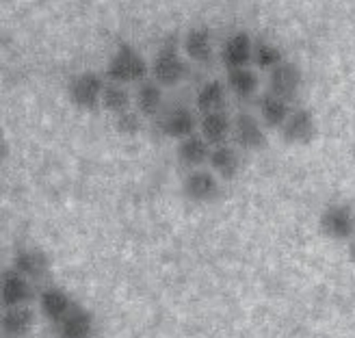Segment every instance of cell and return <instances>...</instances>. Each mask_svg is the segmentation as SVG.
Here are the masks:
<instances>
[{
  "mask_svg": "<svg viewBox=\"0 0 355 338\" xmlns=\"http://www.w3.org/2000/svg\"><path fill=\"white\" fill-rule=\"evenodd\" d=\"M146 74H148L146 59L128 44H121L117 48V52L109 61V67H106V76L111 78V83H117V85L144 83Z\"/></svg>",
  "mask_w": 355,
  "mask_h": 338,
  "instance_id": "1",
  "label": "cell"
},
{
  "mask_svg": "<svg viewBox=\"0 0 355 338\" xmlns=\"http://www.w3.org/2000/svg\"><path fill=\"white\" fill-rule=\"evenodd\" d=\"M152 72H154V81L163 87H173L180 83L189 67L187 63L180 59V52H178V42L175 37H169L161 50H158V55L154 59V65H152Z\"/></svg>",
  "mask_w": 355,
  "mask_h": 338,
  "instance_id": "2",
  "label": "cell"
},
{
  "mask_svg": "<svg viewBox=\"0 0 355 338\" xmlns=\"http://www.w3.org/2000/svg\"><path fill=\"white\" fill-rule=\"evenodd\" d=\"M318 228L331 241H351L355 237V212L347 204H329L318 217Z\"/></svg>",
  "mask_w": 355,
  "mask_h": 338,
  "instance_id": "3",
  "label": "cell"
},
{
  "mask_svg": "<svg viewBox=\"0 0 355 338\" xmlns=\"http://www.w3.org/2000/svg\"><path fill=\"white\" fill-rule=\"evenodd\" d=\"M69 100L83 111H96L102 106V92L104 83L96 72H83L69 81Z\"/></svg>",
  "mask_w": 355,
  "mask_h": 338,
  "instance_id": "4",
  "label": "cell"
},
{
  "mask_svg": "<svg viewBox=\"0 0 355 338\" xmlns=\"http://www.w3.org/2000/svg\"><path fill=\"white\" fill-rule=\"evenodd\" d=\"M31 299L33 282L15 269H5L3 276H0V304H3V308L26 306Z\"/></svg>",
  "mask_w": 355,
  "mask_h": 338,
  "instance_id": "5",
  "label": "cell"
},
{
  "mask_svg": "<svg viewBox=\"0 0 355 338\" xmlns=\"http://www.w3.org/2000/svg\"><path fill=\"white\" fill-rule=\"evenodd\" d=\"M184 198L195 204H208L219 195V178L215 171L208 169H193L182 183Z\"/></svg>",
  "mask_w": 355,
  "mask_h": 338,
  "instance_id": "6",
  "label": "cell"
},
{
  "mask_svg": "<svg viewBox=\"0 0 355 338\" xmlns=\"http://www.w3.org/2000/svg\"><path fill=\"white\" fill-rule=\"evenodd\" d=\"M282 139L293 146H308L316 137V121L308 109H295L279 128Z\"/></svg>",
  "mask_w": 355,
  "mask_h": 338,
  "instance_id": "7",
  "label": "cell"
},
{
  "mask_svg": "<svg viewBox=\"0 0 355 338\" xmlns=\"http://www.w3.org/2000/svg\"><path fill=\"white\" fill-rule=\"evenodd\" d=\"M301 83H304L301 69L291 61H284L282 65L271 69V74H269V94L288 102L299 94Z\"/></svg>",
  "mask_w": 355,
  "mask_h": 338,
  "instance_id": "8",
  "label": "cell"
},
{
  "mask_svg": "<svg viewBox=\"0 0 355 338\" xmlns=\"http://www.w3.org/2000/svg\"><path fill=\"white\" fill-rule=\"evenodd\" d=\"M232 135L236 139V144L243 150H262L266 146V135L262 124L254 117V115H247V113H239L232 121Z\"/></svg>",
  "mask_w": 355,
  "mask_h": 338,
  "instance_id": "9",
  "label": "cell"
},
{
  "mask_svg": "<svg viewBox=\"0 0 355 338\" xmlns=\"http://www.w3.org/2000/svg\"><path fill=\"white\" fill-rule=\"evenodd\" d=\"M17 273H22L31 282L42 280L50 271V258L46 252L37 250V247H22L13 254V267Z\"/></svg>",
  "mask_w": 355,
  "mask_h": 338,
  "instance_id": "10",
  "label": "cell"
},
{
  "mask_svg": "<svg viewBox=\"0 0 355 338\" xmlns=\"http://www.w3.org/2000/svg\"><path fill=\"white\" fill-rule=\"evenodd\" d=\"M158 130L165 137L171 139H187L195 135V115L187 109V106H173V109L165 111L163 117L158 119Z\"/></svg>",
  "mask_w": 355,
  "mask_h": 338,
  "instance_id": "11",
  "label": "cell"
},
{
  "mask_svg": "<svg viewBox=\"0 0 355 338\" xmlns=\"http://www.w3.org/2000/svg\"><path fill=\"white\" fill-rule=\"evenodd\" d=\"M40 308H42V314L48 319L52 323H61L63 319L69 314V310L74 308V301L72 297L67 295L65 289H59V287H46L40 295Z\"/></svg>",
  "mask_w": 355,
  "mask_h": 338,
  "instance_id": "12",
  "label": "cell"
},
{
  "mask_svg": "<svg viewBox=\"0 0 355 338\" xmlns=\"http://www.w3.org/2000/svg\"><path fill=\"white\" fill-rule=\"evenodd\" d=\"M254 50H256V46H254L252 37L241 31L225 42V46L221 50V61L227 69L247 67V63L254 59Z\"/></svg>",
  "mask_w": 355,
  "mask_h": 338,
  "instance_id": "13",
  "label": "cell"
},
{
  "mask_svg": "<svg viewBox=\"0 0 355 338\" xmlns=\"http://www.w3.org/2000/svg\"><path fill=\"white\" fill-rule=\"evenodd\" d=\"M35 328V312L28 306L3 308L0 316V330L5 338H24Z\"/></svg>",
  "mask_w": 355,
  "mask_h": 338,
  "instance_id": "14",
  "label": "cell"
},
{
  "mask_svg": "<svg viewBox=\"0 0 355 338\" xmlns=\"http://www.w3.org/2000/svg\"><path fill=\"white\" fill-rule=\"evenodd\" d=\"M94 323H96V319H94L92 310H87L80 304H74L69 314L57 326V330H59L61 338H92Z\"/></svg>",
  "mask_w": 355,
  "mask_h": 338,
  "instance_id": "15",
  "label": "cell"
},
{
  "mask_svg": "<svg viewBox=\"0 0 355 338\" xmlns=\"http://www.w3.org/2000/svg\"><path fill=\"white\" fill-rule=\"evenodd\" d=\"M210 144L202 135H191L178 144V161L191 171L202 169V165L210 158Z\"/></svg>",
  "mask_w": 355,
  "mask_h": 338,
  "instance_id": "16",
  "label": "cell"
},
{
  "mask_svg": "<svg viewBox=\"0 0 355 338\" xmlns=\"http://www.w3.org/2000/svg\"><path fill=\"white\" fill-rule=\"evenodd\" d=\"M208 163H210V171H215V176L223 178V180H232V178L239 176V169H241L239 154L234 148H230V146L212 148Z\"/></svg>",
  "mask_w": 355,
  "mask_h": 338,
  "instance_id": "17",
  "label": "cell"
},
{
  "mask_svg": "<svg viewBox=\"0 0 355 338\" xmlns=\"http://www.w3.org/2000/svg\"><path fill=\"white\" fill-rule=\"evenodd\" d=\"M230 133H232V121H230L225 111L210 113V115L202 117V137L208 141L212 148L225 146Z\"/></svg>",
  "mask_w": 355,
  "mask_h": 338,
  "instance_id": "18",
  "label": "cell"
},
{
  "mask_svg": "<svg viewBox=\"0 0 355 338\" xmlns=\"http://www.w3.org/2000/svg\"><path fill=\"white\" fill-rule=\"evenodd\" d=\"M291 106L286 100H282L273 94H266L262 100H260V117H262V124L269 128H282L284 121L288 119L291 115Z\"/></svg>",
  "mask_w": 355,
  "mask_h": 338,
  "instance_id": "19",
  "label": "cell"
},
{
  "mask_svg": "<svg viewBox=\"0 0 355 338\" xmlns=\"http://www.w3.org/2000/svg\"><path fill=\"white\" fill-rule=\"evenodd\" d=\"M137 106L139 113L146 117H156L163 109V89L156 81H144L137 92Z\"/></svg>",
  "mask_w": 355,
  "mask_h": 338,
  "instance_id": "20",
  "label": "cell"
},
{
  "mask_svg": "<svg viewBox=\"0 0 355 338\" xmlns=\"http://www.w3.org/2000/svg\"><path fill=\"white\" fill-rule=\"evenodd\" d=\"M198 109L202 115L221 113L225 106V87L219 81H208L198 92Z\"/></svg>",
  "mask_w": 355,
  "mask_h": 338,
  "instance_id": "21",
  "label": "cell"
},
{
  "mask_svg": "<svg viewBox=\"0 0 355 338\" xmlns=\"http://www.w3.org/2000/svg\"><path fill=\"white\" fill-rule=\"evenodd\" d=\"M184 52L189 55V59L206 63L212 57V42L208 28H191L184 37Z\"/></svg>",
  "mask_w": 355,
  "mask_h": 338,
  "instance_id": "22",
  "label": "cell"
},
{
  "mask_svg": "<svg viewBox=\"0 0 355 338\" xmlns=\"http://www.w3.org/2000/svg\"><path fill=\"white\" fill-rule=\"evenodd\" d=\"M258 74L250 67L227 69V87L239 98H252L258 92Z\"/></svg>",
  "mask_w": 355,
  "mask_h": 338,
  "instance_id": "23",
  "label": "cell"
},
{
  "mask_svg": "<svg viewBox=\"0 0 355 338\" xmlns=\"http://www.w3.org/2000/svg\"><path fill=\"white\" fill-rule=\"evenodd\" d=\"M102 106L106 111H111L115 115H121L130 111V94L123 85L117 83H106L102 92Z\"/></svg>",
  "mask_w": 355,
  "mask_h": 338,
  "instance_id": "24",
  "label": "cell"
},
{
  "mask_svg": "<svg viewBox=\"0 0 355 338\" xmlns=\"http://www.w3.org/2000/svg\"><path fill=\"white\" fill-rule=\"evenodd\" d=\"M254 61L258 67L262 69H275L277 65L284 63V55H282V50L271 44V42H258L256 44V50H254Z\"/></svg>",
  "mask_w": 355,
  "mask_h": 338,
  "instance_id": "25",
  "label": "cell"
},
{
  "mask_svg": "<svg viewBox=\"0 0 355 338\" xmlns=\"http://www.w3.org/2000/svg\"><path fill=\"white\" fill-rule=\"evenodd\" d=\"M115 128H117L121 135L135 137V135H139V130H141V119H139L137 113L126 111V113L117 115V119H115Z\"/></svg>",
  "mask_w": 355,
  "mask_h": 338,
  "instance_id": "26",
  "label": "cell"
},
{
  "mask_svg": "<svg viewBox=\"0 0 355 338\" xmlns=\"http://www.w3.org/2000/svg\"><path fill=\"white\" fill-rule=\"evenodd\" d=\"M347 252H349V260L355 264V237L349 241V250H347Z\"/></svg>",
  "mask_w": 355,
  "mask_h": 338,
  "instance_id": "27",
  "label": "cell"
}]
</instances>
